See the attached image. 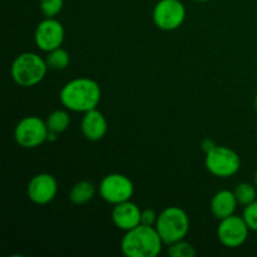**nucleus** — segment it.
<instances>
[{
	"mask_svg": "<svg viewBox=\"0 0 257 257\" xmlns=\"http://www.w3.org/2000/svg\"><path fill=\"white\" fill-rule=\"evenodd\" d=\"M95 186L89 181H79L74 183L69 191V200L73 205H85L95 196Z\"/></svg>",
	"mask_w": 257,
	"mask_h": 257,
	"instance_id": "nucleus-15",
	"label": "nucleus"
},
{
	"mask_svg": "<svg viewBox=\"0 0 257 257\" xmlns=\"http://www.w3.org/2000/svg\"><path fill=\"white\" fill-rule=\"evenodd\" d=\"M253 183H255V186H256V188H257V170H256V172H255V177H253Z\"/></svg>",
	"mask_w": 257,
	"mask_h": 257,
	"instance_id": "nucleus-24",
	"label": "nucleus"
},
{
	"mask_svg": "<svg viewBox=\"0 0 257 257\" xmlns=\"http://www.w3.org/2000/svg\"><path fill=\"white\" fill-rule=\"evenodd\" d=\"M141 213L142 210L132 201H124L114 205L112 210V221L117 228L128 231L141 225Z\"/></svg>",
	"mask_w": 257,
	"mask_h": 257,
	"instance_id": "nucleus-13",
	"label": "nucleus"
},
{
	"mask_svg": "<svg viewBox=\"0 0 257 257\" xmlns=\"http://www.w3.org/2000/svg\"><path fill=\"white\" fill-rule=\"evenodd\" d=\"M49 132L60 135L65 132L70 125V115L68 109H55L45 119Z\"/></svg>",
	"mask_w": 257,
	"mask_h": 257,
	"instance_id": "nucleus-16",
	"label": "nucleus"
},
{
	"mask_svg": "<svg viewBox=\"0 0 257 257\" xmlns=\"http://www.w3.org/2000/svg\"><path fill=\"white\" fill-rule=\"evenodd\" d=\"M255 112H256V115H257V92L255 94Z\"/></svg>",
	"mask_w": 257,
	"mask_h": 257,
	"instance_id": "nucleus-25",
	"label": "nucleus"
},
{
	"mask_svg": "<svg viewBox=\"0 0 257 257\" xmlns=\"http://www.w3.org/2000/svg\"><path fill=\"white\" fill-rule=\"evenodd\" d=\"M49 137L47 122L37 115H28L20 119L14 130V140L19 147L33 150L47 142Z\"/></svg>",
	"mask_w": 257,
	"mask_h": 257,
	"instance_id": "nucleus-6",
	"label": "nucleus"
},
{
	"mask_svg": "<svg viewBox=\"0 0 257 257\" xmlns=\"http://www.w3.org/2000/svg\"><path fill=\"white\" fill-rule=\"evenodd\" d=\"M98 192L105 202L114 206L132 198L135 193V185L125 175L109 173L102 178Z\"/></svg>",
	"mask_w": 257,
	"mask_h": 257,
	"instance_id": "nucleus-7",
	"label": "nucleus"
},
{
	"mask_svg": "<svg viewBox=\"0 0 257 257\" xmlns=\"http://www.w3.org/2000/svg\"><path fill=\"white\" fill-rule=\"evenodd\" d=\"M215 146H216L215 143H213L212 141H210V140H205V141H203V142H202V147H203V150H205L206 153H207L208 151L212 150V148L215 147Z\"/></svg>",
	"mask_w": 257,
	"mask_h": 257,
	"instance_id": "nucleus-23",
	"label": "nucleus"
},
{
	"mask_svg": "<svg viewBox=\"0 0 257 257\" xmlns=\"http://www.w3.org/2000/svg\"><path fill=\"white\" fill-rule=\"evenodd\" d=\"M64 7V0H40V12L45 18H55Z\"/></svg>",
	"mask_w": 257,
	"mask_h": 257,
	"instance_id": "nucleus-20",
	"label": "nucleus"
},
{
	"mask_svg": "<svg viewBox=\"0 0 257 257\" xmlns=\"http://www.w3.org/2000/svg\"><path fill=\"white\" fill-rule=\"evenodd\" d=\"M153 22L165 32L182 27L186 19V8L181 0H160L153 8Z\"/></svg>",
	"mask_w": 257,
	"mask_h": 257,
	"instance_id": "nucleus-8",
	"label": "nucleus"
},
{
	"mask_svg": "<svg viewBox=\"0 0 257 257\" xmlns=\"http://www.w3.org/2000/svg\"><path fill=\"white\" fill-rule=\"evenodd\" d=\"M206 170L218 178H228L238 173L241 158L237 153L226 146H215L206 153Z\"/></svg>",
	"mask_w": 257,
	"mask_h": 257,
	"instance_id": "nucleus-5",
	"label": "nucleus"
},
{
	"mask_svg": "<svg viewBox=\"0 0 257 257\" xmlns=\"http://www.w3.org/2000/svg\"><path fill=\"white\" fill-rule=\"evenodd\" d=\"M157 218L158 213H156V211L152 210V208H145V210H142V213H141V223L142 225L156 226Z\"/></svg>",
	"mask_w": 257,
	"mask_h": 257,
	"instance_id": "nucleus-22",
	"label": "nucleus"
},
{
	"mask_svg": "<svg viewBox=\"0 0 257 257\" xmlns=\"http://www.w3.org/2000/svg\"><path fill=\"white\" fill-rule=\"evenodd\" d=\"M163 245L156 226L141 223L125 231L120 241V250L127 257H157Z\"/></svg>",
	"mask_w": 257,
	"mask_h": 257,
	"instance_id": "nucleus-2",
	"label": "nucleus"
},
{
	"mask_svg": "<svg viewBox=\"0 0 257 257\" xmlns=\"http://www.w3.org/2000/svg\"><path fill=\"white\" fill-rule=\"evenodd\" d=\"M48 69L47 62L39 54L25 52L15 58L10 67V74L18 85L30 88L43 82Z\"/></svg>",
	"mask_w": 257,
	"mask_h": 257,
	"instance_id": "nucleus-3",
	"label": "nucleus"
},
{
	"mask_svg": "<svg viewBox=\"0 0 257 257\" xmlns=\"http://www.w3.org/2000/svg\"><path fill=\"white\" fill-rule=\"evenodd\" d=\"M256 72H257V63H256Z\"/></svg>",
	"mask_w": 257,
	"mask_h": 257,
	"instance_id": "nucleus-27",
	"label": "nucleus"
},
{
	"mask_svg": "<svg viewBox=\"0 0 257 257\" xmlns=\"http://www.w3.org/2000/svg\"><path fill=\"white\" fill-rule=\"evenodd\" d=\"M238 202L236 200V196L233 191L230 190H221L213 195L210 202V210L213 217L217 218L218 221L228 217V216L235 215L236 208H237Z\"/></svg>",
	"mask_w": 257,
	"mask_h": 257,
	"instance_id": "nucleus-14",
	"label": "nucleus"
},
{
	"mask_svg": "<svg viewBox=\"0 0 257 257\" xmlns=\"http://www.w3.org/2000/svg\"><path fill=\"white\" fill-rule=\"evenodd\" d=\"M250 231L242 216L232 215L220 221L217 226V237L226 247L236 248L246 242Z\"/></svg>",
	"mask_w": 257,
	"mask_h": 257,
	"instance_id": "nucleus-9",
	"label": "nucleus"
},
{
	"mask_svg": "<svg viewBox=\"0 0 257 257\" xmlns=\"http://www.w3.org/2000/svg\"><path fill=\"white\" fill-rule=\"evenodd\" d=\"M65 38V30L62 23L55 18H45L35 28L34 42L42 52H50L62 47Z\"/></svg>",
	"mask_w": 257,
	"mask_h": 257,
	"instance_id": "nucleus-10",
	"label": "nucleus"
},
{
	"mask_svg": "<svg viewBox=\"0 0 257 257\" xmlns=\"http://www.w3.org/2000/svg\"><path fill=\"white\" fill-rule=\"evenodd\" d=\"M83 118L80 120V131L85 140L90 142H98L108 132V122L105 119L104 114L97 108L88 112L83 113Z\"/></svg>",
	"mask_w": 257,
	"mask_h": 257,
	"instance_id": "nucleus-12",
	"label": "nucleus"
},
{
	"mask_svg": "<svg viewBox=\"0 0 257 257\" xmlns=\"http://www.w3.org/2000/svg\"><path fill=\"white\" fill-rule=\"evenodd\" d=\"M196 2H200V3H207V2H210V0H196Z\"/></svg>",
	"mask_w": 257,
	"mask_h": 257,
	"instance_id": "nucleus-26",
	"label": "nucleus"
},
{
	"mask_svg": "<svg viewBox=\"0 0 257 257\" xmlns=\"http://www.w3.org/2000/svg\"><path fill=\"white\" fill-rule=\"evenodd\" d=\"M59 98L65 109L75 113H85L98 107L102 99V89L94 79L79 77L63 85Z\"/></svg>",
	"mask_w": 257,
	"mask_h": 257,
	"instance_id": "nucleus-1",
	"label": "nucleus"
},
{
	"mask_svg": "<svg viewBox=\"0 0 257 257\" xmlns=\"http://www.w3.org/2000/svg\"><path fill=\"white\" fill-rule=\"evenodd\" d=\"M45 62H47V65L49 69L63 70L69 65L70 55L67 50L59 47L57 49H53L47 53Z\"/></svg>",
	"mask_w": 257,
	"mask_h": 257,
	"instance_id": "nucleus-17",
	"label": "nucleus"
},
{
	"mask_svg": "<svg viewBox=\"0 0 257 257\" xmlns=\"http://www.w3.org/2000/svg\"><path fill=\"white\" fill-rule=\"evenodd\" d=\"M233 193H235L238 205L243 206V207H246V206L257 200V188L255 183L253 185L248 182L238 183L235 190H233Z\"/></svg>",
	"mask_w": 257,
	"mask_h": 257,
	"instance_id": "nucleus-18",
	"label": "nucleus"
},
{
	"mask_svg": "<svg viewBox=\"0 0 257 257\" xmlns=\"http://www.w3.org/2000/svg\"><path fill=\"white\" fill-rule=\"evenodd\" d=\"M167 255L171 257H195L196 250L190 242L183 240L176 241V242L168 245Z\"/></svg>",
	"mask_w": 257,
	"mask_h": 257,
	"instance_id": "nucleus-19",
	"label": "nucleus"
},
{
	"mask_svg": "<svg viewBox=\"0 0 257 257\" xmlns=\"http://www.w3.org/2000/svg\"><path fill=\"white\" fill-rule=\"evenodd\" d=\"M58 193V182L50 173H39L29 181L27 195L35 205H48Z\"/></svg>",
	"mask_w": 257,
	"mask_h": 257,
	"instance_id": "nucleus-11",
	"label": "nucleus"
},
{
	"mask_svg": "<svg viewBox=\"0 0 257 257\" xmlns=\"http://www.w3.org/2000/svg\"><path fill=\"white\" fill-rule=\"evenodd\" d=\"M242 217L247 223L248 228L253 232H257V200L243 208Z\"/></svg>",
	"mask_w": 257,
	"mask_h": 257,
	"instance_id": "nucleus-21",
	"label": "nucleus"
},
{
	"mask_svg": "<svg viewBox=\"0 0 257 257\" xmlns=\"http://www.w3.org/2000/svg\"><path fill=\"white\" fill-rule=\"evenodd\" d=\"M156 228L165 245L183 240L190 231V217L187 212L177 206L166 207L158 213Z\"/></svg>",
	"mask_w": 257,
	"mask_h": 257,
	"instance_id": "nucleus-4",
	"label": "nucleus"
}]
</instances>
